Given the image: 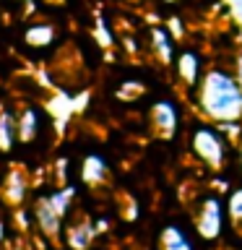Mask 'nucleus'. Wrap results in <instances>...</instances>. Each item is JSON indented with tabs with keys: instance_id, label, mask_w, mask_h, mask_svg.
<instances>
[{
	"instance_id": "6ab92c4d",
	"label": "nucleus",
	"mask_w": 242,
	"mask_h": 250,
	"mask_svg": "<svg viewBox=\"0 0 242 250\" xmlns=\"http://www.w3.org/2000/svg\"><path fill=\"white\" fill-rule=\"evenodd\" d=\"M68 167H70V159H68V156H60V159H55L52 172H55V180H58V185L68 183Z\"/></svg>"
},
{
	"instance_id": "20e7f679",
	"label": "nucleus",
	"mask_w": 242,
	"mask_h": 250,
	"mask_svg": "<svg viewBox=\"0 0 242 250\" xmlns=\"http://www.w3.org/2000/svg\"><path fill=\"white\" fill-rule=\"evenodd\" d=\"M185 97H172V94H164V97H154L151 104H148V128H151L154 138L164 141V144H172L175 138H180L185 133Z\"/></svg>"
},
{
	"instance_id": "a878e982",
	"label": "nucleus",
	"mask_w": 242,
	"mask_h": 250,
	"mask_svg": "<svg viewBox=\"0 0 242 250\" xmlns=\"http://www.w3.org/2000/svg\"><path fill=\"white\" fill-rule=\"evenodd\" d=\"M91 250H101V248H91Z\"/></svg>"
},
{
	"instance_id": "ddd939ff",
	"label": "nucleus",
	"mask_w": 242,
	"mask_h": 250,
	"mask_svg": "<svg viewBox=\"0 0 242 250\" xmlns=\"http://www.w3.org/2000/svg\"><path fill=\"white\" fill-rule=\"evenodd\" d=\"M109 172H112L109 159L99 151L86 154L81 159V164H78V180H81L86 188H101L109 180Z\"/></svg>"
},
{
	"instance_id": "2eb2a0df",
	"label": "nucleus",
	"mask_w": 242,
	"mask_h": 250,
	"mask_svg": "<svg viewBox=\"0 0 242 250\" xmlns=\"http://www.w3.org/2000/svg\"><path fill=\"white\" fill-rule=\"evenodd\" d=\"M19 144V133H16V109L3 104L0 107V154H11Z\"/></svg>"
},
{
	"instance_id": "f8f14e48",
	"label": "nucleus",
	"mask_w": 242,
	"mask_h": 250,
	"mask_svg": "<svg viewBox=\"0 0 242 250\" xmlns=\"http://www.w3.org/2000/svg\"><path fill=\"white\" fill-rule=\"evenodd\" d=\"M21 42L34 52H44L58 42V26L47 19H31L21 31Z\"/></svg>"
},
{
	"instance_id": "f257e3e1",
	"label": "nucleus",
	"mask_w": 242,
	"mask_h": 250,
	"mask_svg": "<svg viewBox=\"0 0 242 250\" xmlns=\"http://www.w3.org/2000/svg\"><path fill=\"white\" fill-rule=\"evenodd\" d=\"M193 115L206 117L211 123L242 120V86L232 73L226 58H211L201 83L185 97Z\"/></svg>"
},
{
	"instance_id": "0eeeda50",
	"label": "nucleus",
	"mask_w": 242,
	"mask_h": 250,
	"mask_svg": "<svg viewBox=\"0 0 242 250\" xmlns=\"http://www.w3.org/2000/svg\"><path fill=\"white\" fill-rule=\"evenodd\" d=\"M31 195H34V183H31L29 172L21 164H11L5 177L0 180V203L8 208L26 206Z\"/></svg>"
},
{
	"instance_id": "7ed1b4c3",
	"label": "nucleus",
	"mask_w": 242,
	"mask_h": 250,
	"mask_svg": "<svg viewBox=\"0 0 242 250\" xmlns=\"http://www.w3.org/2000/svg\"><path fill=\"white\" fill-rule=\"evenodd\" d=\"M190 227L203 248L224 245L229 237V216L226 201L219 188H203L190 201Z\"/></svg>"
},
{
	"instance_id": "bb28decb",
	"label": "nucleus",
	"mask_w": 242,
	"mask_h": 250,
	"mask_svg": "<svg viewBox=\"0 0 242 250\" xmlns=\"http://www.w3.org/2000/svg\"><path fill=\"white\" fill-rule=\"evenodd\" d=\"M240 16H242V13H240Z\"/></svg>"
},
{
	"instance_id": "b1692460",
	"label": "nucleus",
	"mask_w": 242,
	"mask_h": 250,
	"mask_svg": "<svg viewBox=\"0 0 242 250\" xmlns=\"http://www.w3.org/2000/svg\"><path fill=\"white\" fill-rule=\"evenodd\" d=\"M39 3H44V5H65L68 0H39Z\"/></svg>"
},
{
	"instance_id": "f03ea898",
	"label": "nucleus",
	"mask_w": 242,
	"mask_h": 250,
	"mask_svg": "<svg viewBox=\"0 0 242 250\" xmlns=\"http://www.w3.org/2000/svg\"><path fill=\"white\" fill-rule=\"evenodd\" d=\"M185 148L190 159L208 175H232L234 141L226 136L219 123L193 115L185 125Z\"/></svg>"
},
{
	"instance_id": "9d476101",
	"label": "nucleus",
	"mask_w": 242,
	"mask_h": 250,
	"mask_svg": "<svg viewBox=\"0 0 242 250\" xmlns=\"http://www.w3.org/2000/svg\"><path fill=\"white\" fill-rule=\"evenodd\" d=\"M97 240L99 237H97V232H94L91 216L73 214L65 222V227H62L60 248H65V250H91Z\"/></svg>"
},
{
	"instance_id": "423d86ee",
	"label": "nucleus",
	"mask_w": 242,
	"mask_h": 250,
	"mask_svg": "<svg viewBox=\"0 0 242 250\" xmlns=\"http://www.w3.org/2000/svg\"><path fill=\"white\" fill-rule=\"evenodd\" d=\"M201 240L195 237L190 222L167 219L154 237V250H201Z\"/></svg>"
},
{
	"instance_id": "393cba45",
	"label": "nucleus",
	"mask_w": 242,
	"mask_h": 250,
	"mask_svg": "<svg viewBox=\"0 0 242 250\" xmlns=\"http://www.w3.org/2000/svg\"><path fill=\"white\" fill-rule=\"evenodd\" d=\"M159 3H161V5H180L182 0H159Z\"/></svg>"
},
{
	"instance_id": "f3484780",
	"label": "nucleus",
	"mask_w": 242,
	"mask_h": 250,
	"mask_svg": "<svg viewBox=\"0 0 242 250\" xmlns=\"http://www.w3.org/2000/svg\"><path fill=\"white\" fill-rule=\"evenodd\" d=\"M226 60H229V65H232V73H234V78H237L240 86H242V37H240L237 42L232 44V52L226 55Z\"/></svg>"
},
{
	"instance_id": "1a4fd4ad",
	"label": "nucleus",
	"mask_w": 242,
	"mask_h": 250,
	"mask_svg": "<svg viewBox=\"0 0 242 250\" xmlns=\"http://www.w3.org/2000/svg\"><path fill=\"white\" fill-rule=\"evenodd\" d=\"M47 128V112L44 107L34 104V102H26L16 109V133H19V144L31 146L37 144L39 136Z\"/></svg>"
},
{
	"instance_id": "39448f33",
	"label": "nucleus",
	"mask_w": 242,
	"mask_h": 250,
	"mask_svg": "<svg viewBox=\"0 0 242 250\" xmlns=\"http://www.w3.org/2000/svg\"><path fill=\"white\" fill-rule=\"evenodd\" d=\"M208 60L211 55L203 50L201 44H193V42H180V50L172 60V78H175L177 89L182 97H190L193 89L201 83L203 73L208 68Z\"/></svg>"
},
{
	"instance_id": "a211bd4d",
	"label": "nucleus",
	"mask_w": 242,
	"mask_h": 250,
	"mask_svg": "<svg viewBox=\"0 0 242 250\" xmlns=\"http://www.w3.org/2000/svg\"><path fill=\"white\" fill-rule=\"evenodd\" d=\"M232 177L242 180V136L234 141V154H232Z\"/></svg>"
},
{
	"instance_id": "9b49d317",
	"label": "nucleus",
	"mask_w": 242,
	"mask_h": 250,
	"mask_svg": "<svg viewBox=\"0 0 242 250\" xmlns=\"http://www.w3.org/2000/svg\"><path fill=\"white\" fill-rule=\"evenodd\" d=\"M148 52L161 68H172V60L180 50V39L169 31L167 23H151L148 26Z\"/></svg>"
},
{
	"instance_id": "412c9836",
	"label": "nucleus",
	"mask_w": 242,
	"mask_h": 250,
	"mask_svg": "<svg viewBox=\"0 0 242 250\" xmlns=\"http://www.w3.org/2000/svg\"><path fill=\"white\" fill-rule=\"evenodd\" d=\"M97 37L101 39V44H112L115 42V34H112V29H109L107 19H97Z\"/></svg>"
},
{
	"instance_id": "4468645a",
	"label": "nucleus",
	"mask_w": 242,
	"mask_h": 250,
	"mask_svg": "<svg viewBox=\"0 0 242 250\" xmlns=\"http://www.w3.org/2000/svg\"><path fill=\"white\" fill-rule=\"evenodd\" d=\"M226 201V216H229V237L234 242H242V180H232L224 190Z\"/></svg>"
},
{
	"instance_id": "aec40b11",
	"label": "nucleus",
	"mask_w": 242,
	"mask_h": 250,
	"mask_svg": "<svg viewBox=\"0 0 242 250\" xmlns=\"http://www.w3.org/2000/svg\"><path fill=\"white\" fill-rule=\"evenodd\" d=\"M91 224H94L97 237H101V234H107L109 229H112V222H109V216H104V214H94L91 216Z\"/></svg>"
},
{
	"instance_id": "6e6552de",
	"label": "nucleus",
	"mask_w": 242,
	"mask_h": 250,
	"mask_svg": "<svg viewBox=\"0 0 242 250\" xmlns=\"http://www.w3.org/2000/svg\"><path fill=\"white\" fill-rule=\"evenodd\" d=\"M31 214H34V232L42 234V237H47V240H52L55 245H60L65 219L52 208V203H50V198H47L44 190L31 195Z\"/></svg>"
},
{
	"instance_id": "4be33fe9",
	"label": "nucleus",
	"mask_w": 242,
	"mask_h": 250,
	"mask_svg": "<svg viewBox=\"0 0 242 250\" xmlns=\"http://www.w3.org/2000/svg\"><path fill=\"white\" fill-rule=\"evenodd\" d=\"M13 227L11 224H8V219L3 216V214H0V250H5L8 248V242H11V237H13Z\"/></svg>"
},
{
	"instance_id": "dca6fc26",
	"label": "nucleus",
	"mask_w": 242,
	"mask_h": 250,
	"mask_svg": "<svg viewBox=\"0 0 242 250\" xmlns=\"http://www.w3.org/2000/svg\"><path fill=\"white\" fill-rule=\"evenodd\" d=\"M11 222H13V229L29 237L34 234V214H31V206H16L11 208Z\"/></svg>"
},
{
	"instance_id": "5701e85b",
	"label": "nucleus",
	"mask_w": 242,
	"mask_h": 250,
	"mask_svg": "<svg viewBox=\"0 0 242 250\" xmlns=\"http://www.w3.org/2000/svg\"><path fill=\"white\" fill-rule=\"evenodd\" d=\"M226 3H229L237 13H242V0H226Z\"/></svg>"
}]
</instances>
